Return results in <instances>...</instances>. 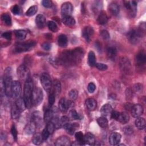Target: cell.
Masks as SVG:
<instances>
[{"mask_svg":"<svg viewBox=\"0 0 146 146\" xmlns=\"http://www.w3.org/2000/svg\"><path fill=\"white\" fill-rule=\"evenodd\" d=\"M127 38L129 42L135 44L139 43L140 38L142 36L138 29H132L127 33Z\"/></svg>","mask_w":146,"mask_h":146,"instance_id":"cell-5","label":"cell"},{"mask_svg":"<svg viewBox=\"0 0 146 146\" xmlns=\"http://www.w3.org/2000/svg\"><path fill=\"white\" fill-rule=\"evenodd\" d=\"M59 110L62 112H66L70 107V103L68 101L66 100V99L62 98H61L58 103Z\"/></svg>","mask_w":146,"mask_h":146,"instance_id":"cell-21","label":"cell"},{"mask_svg":"<svg viewBox=\"0 0 146 146\" xmlns=\"http://www.w3.org/2000/svg\"><path fill=\"white\" fill-rule=\"evenodd\" d=\"M121 136L117 132H112L109 137V143L112 145H116L120 142Z\"/></svg>","mask_w":146,"mask_h":146,"instance_id":"cell-13","label":"cell"},{"mask_svg":"<svg viewBox=\"0 0 146 146\" xmlns=\"http://www.w3.org/2000/svg\"><path fill=\"white\" fill-rule=\"evenodd\" d=\"M17 75L21 80H26L30 78V71L29 68L25 64H22L17 68Z\"/></svg>","mask_w":146,"mask_h":146,"instance_id":"cell-7","label":"cell"},{"mask_svg":"<svg viewBox=\"0 0 146 146\" xmlns=\"http://www.w3.org/2000/svg\"><path fill=\"white\" fill-rule=\"evenodd\" d=\"M43 98V94L42 90L39 87H35L33 89L32 94V103L33 105L37 106L39 105Z\"/></svg>","mask_w":146,"mask_h":146,"instance_id":"cell-4","label":"cell"},{"mask_svg":"<svg viewBox=\"0 0 146 146\" xmlns=\"http://www.w3.org/2000/svg\"><path fill=\"white\" fill-rule=\"evenodd\" d=\"M47 26L50 30L52 32H56L58 30V27L56 23L54 21H48L47 23Z\"/></svg>","mask_w":146,"mask_h":146,"instance_id":"cell-43","label":"cell"},{"mask_svg":"<svg viewBox=\"0 0 146 146\" xmlns=\"http://www.w3.org/2000/svg\"><path fill=\"white\" fill-rule=\"evenodd\" d=\"M55 145L56 146H68L71 144L70 139L67 136H62L56 139Z\"/></svg>","mask_w":146,"mask_h":146,"instance_id":"cell-17","label":"cell"},{"mask_svg":"<svg viewBox=\"0 0 146 146\" xmlns=\"http://www.w3.org/2000/svg\"><path fill=\"white\" fill-rule=\"evenodd\" d=\"M35 124L33 121H30L26 125L25 127V132L26 135H31L35 133V128H36Z\"/></svg>","mask_w":146,"mask_h":146,"instance_id":"cell-22","label":"cell"},{"mask_svg":"<svg viewBox=\"0 0 146 146\" xmlns=\"http://www.w3.org/2000/svg\"><path fill=\"white\" fill-rule=\"evenodd\" d=\"M43 138H42V134L39 133H35L32 139V141L33 143L35 145H40L43 141Z\"/></svg>","mask_w":146,"mask_h":146,"instance_id":"cell-40","label":"cell"},{"mask_svg":"<svg viewBox=\"0 0 146 146\" xmlns=\"http://www.w3.org/2000/svg\"><path fill=\"white\" fill-rule=\"evenodd\" d=\"M124 6L126 9L132 14H135L137 10V3L136 1H126L124 2Z\"/></svg>","mask_w":146,"mask_h":146,"instance_id":"cell-16","label":"cell"},{"mask_svg":"<svg viewBox=\"0 0 146 146\" xmlns=\"http://www.w3.org/2000/svg\"><path fill=\"white\" fill-rule=\"evenodd\" d=\"M69 116L71 119H72L74 120L80 119V116H79V115L78 113V112L75 110H71L70 111Z\"/></svg>","mask_w":146,"mask_h":146,"instance_id":"cell-44","label":"cell"},{"mask_svg":"<svg viewBox=\"0 0 146 146\" xmlns=\"http://www.w3.org/2000/svg\"><path fill=\"white\" fill-rule=\"evenodd\" d=\"M133 87H134V89H135V91H136V92H140V91H142V90H143V86L139 83L136 84Z\"/></svg>","mask_w":146,"mask_h":146,"instance_id":"cell-59","label":"cell"},{"mask_svg":"<svg viewBox=\"0 0 146 146\" xmlns=\"http://www.w3.org/2000/svg\"><path fill=\"white\" fill-rule=\"evenodd\" d=\"M76 141L80 145H85L84 141V135L81 131H78L75 134Z\"/></svg>","mask_w":146,"mask_h":146,"instance_id":"cell-32","label":"cell"},{"mask_svg":"<svg viewBox=\"0 0 146 146\" xmlns=\"http://www.w3.org/2000/svg\"><path fill=\"white\" fill-rule=\"evenodd\" d=\"M95 66L98 70H99L100 71H105V70H107V68H108V66L106 64L102 63H96Z\"/></svg>","mask_w":146,"mask_h":146,"instance_id":"cell-48","label":"cell"},{"mask_svg":"<svg viewBox=\"0 0 146 146\" xmlns=\"http://www.w3.org/2000/svg\"><path fill=\"white\" fill-rule=\"evenodd\" d=\"M1 19L2 22L7 26L11 25V18L10 14L8 13H3L1 15Z\"/></svg>","mask_w":146,"mask_h":146,"instance_id":"cell-39","label":"cell"},{"mask_svg":"<svg viewBox=\"0 0 146 146\" xmlns=\"http://www.w3.org/2000/svg\"><path fill=\"white\" fill-rule=\"evenodd\" d=\"M112 111V108L110 104H104L100 109V113L102 116L106 117L111 115Z\"/></svg>","mask_w":146,"mask_h":146,"instance_id":"cell-19","label":"cell"},{"mask_svg":"<svg viewBox=\"0 0 146 146\" xmlns=\"http://www.w3.org/2000/svg\"><path fill=\"white\" fill-rule=\"evenodd\" d=\"M119 66L123 72L126 74L131 73V65L130 61L127 57L123 56L120 58L119 61Z\"/></svg>","mask_w":146,"mask_h":146,"instance_id":"cell-8","label":"cell"},{"mask_svg":"<svg viewBox=\"0 0 146 146\" xmlns=\"http://www.w3.org/2000/svg\"><path fill=\"white\" fill-rule=\"evenodd\" d=\"M88 63L90 66H94L96 64L95 54L92 51H90L88 55Z\"/></svg>","mask_w":146,"mask_h":146,"instance_id":"cell-37","label":"cell"},{"mask_svg":"<svg viewBox=\"0 0 146 146\" xmlns=\"http://www.w3.org/2000/svg\"><path fill=\"white\" fill-rule=\"evenodd\" d=\"M54 116V112L52 110L47 109L44 112V121L46 123H48L51 121Z\"/></svg>","mask_w":146,"mask_h":146,"instance_id":"cell-36","label":"cell"},{"mask_svg":"<svg viewBox=\"0 0 146 146\" xmlns=\"http://www.w3.org/2000/svg\"><path fill=\"white\" fill-rule=\"evenodd\" d=\"M94 33V29L91 26L85 27L82 31V35L86 41L90 42Z\"/></svg>","mask_w":146,"mask_h":146,"instance_id":"cell-14","label":"cell"},{"mask_svg":"<svg viewBox=\"0 0 146 146\" xmlns=\"http://www.w3.org/2000/svg\"><path fill=\"white\" fill-rule=\"evenodd\" d=\"M67 38L64 34H60L58 38V43L60 47H64L67 44Z\"/></svg>","mask_w":146,"mask_h":146,"instance_id":"cell-34","label":"cell"},{"mask_svg":"<svg viewBox=\"0 0 146 146\" xmlns=\"http://www.w3.org/2000/svg\"><path fill=\"white\" fill-rule=\"evenodd\" d=\"M2 36L7 40H10L11 39L12 34L10 31H6V32H4L2 34Z\"/></svg>","mask_w":146,"mask_h":146,"instance_id":"cell-54","label":"cell"},{"mask_svg":"<svg viewBox=\"0 0 146 146\" xmlns=\"http://www.w3.org/2000/svg\"><path fill=\"white\" fill-rule=\"evenodd\" d=\"M131 115L134 117H138L141 115L143 113V108L142 106L139 104H135L132 106L131 110Z\"/></svg>","mask_w":146,"mask_h":146,"instance_id":"cell-12","label":"cell"},{"mask_svg":"<svg viewBox=\"0 0 146 146\" xmlns=\"http://www.w3.org/2000/svg\"><path fill=\"white\" fill-rule=\"evenodd\" d=\"M117 54V50L116 47L111 46L107 48V55L109 59L113 60L115 59Z\"/></svg>","mask_w":146,"mask_h":146,"instance_id":"cell-27","label":"cell"},{"mask_svg":"<svg viewBox=\"0 0 146 146\" xmlns=\"http://www.w3.org/2000/svg\"><path fill=\"white\" fill-rule=\"evenodd\" d=\"M43 49H44L46 51H48L51 48V44L50 43L48 42H44L41 45Z\"/></svg>","mask_w":146,"mask_h":146,"instance_id":"cell-56","label":"cell"},{"mask_svg":"<svg viewBox=\"0 0 146 146\" xmlns=\"http://www.w3.org/2000/svg\"><path fill=\"white\" fill-rule=\"evenodd\" d=\"M96 102L93 98H88L86 100V106L88 110L94 111L96 107Z\"/></svg>","mask_w":146,"mask_h":146,"instance_id":"cell-25","label":"cell"},{"mask_svg":"<svg viewBox=\"0 0 146 146\" xmlns=\"http://www.w3.org/2000/svg\"><path fill=\"white\" fill-rule=\"evenodd\" d=\"M40 83L44 90L49 92L52 87V82L50 76L47 73H43L40 76Z\"/></svg>","mask_w":146,"mask_h":146,"instance_id":"cell-6","label":"cell"},{"mask_svg":"<svg viewBox=\"0 0 146 146\" xmlns=\"http://www.w3.org/2000/svg\"><path fill=\"white\" fill-rule=\"evenodd\" d=\"M125 93H126L127 97L128 96V98H131L132 97V90L130 88H128L126 90Z\"/></svg>","mask_w":146,"mask_h":146,"instance_id":"cell-61","label":"cell"},{"mask_svg":"<svg viewBox=\"0 0 146 146\" xmlns=\"http://www.w3.org/2000/svg\"><path fill=\"white\" fill-rule=\"evenodd\" d=\"M100 36H102V38L104 40H108L110 38L109 33L108 32V31H107L106 30H102L100 33Z\"/></svg>","mask_w":146,"mask_h":146,"instance_id":"cell-47","label":"cell"},{"mask_svg":"<svg viewBox=\"0 0 146 146\" xmlns=\"http://www.w3.org/2000/svg\"><path fill=\"white\" fill-rule=\"evenodd\" d=\"M11 91L13 96L15 98H18L21 94L22 87L21 83L18 80H14L12 83Z\"/></svg>","mask_w":146,"mask_h":146,"instance_id":"cell-10","label":"cell"},{"mask_svg":"<svg viewBox=\"0 0 146 146\" xmlns=\"http://www.w3.org/2000/svg\"><path fill=\"white\" fill-rule=\"evenodd\" d=\"M3 83L5 88V94L8 97H12V76H11V69L10 67L7 68L4 71L3 78H2Z\"/></svg>","mask_w":146,"mask_h":146,"instance_id":"cell-2","label":"cell"},{"mask_svg":"<svg viewBox=\"0 0 146 146\" xmlns=\"http://www.w3.org/2000/svg\"><path fill=\"white\" fill-rule=\"evenodd\" d=\"M55 95L54 93L52 92L50 93L48 96V104L50 106H51L54 104V103L55 102Z\"/></svg>","mask_w":146,"mask_h":146,"instance_id":"cell-49","label":"cell"},{"mask_svg":"<svg viewBox=\"0 0 146 146\" xmlns=\"http://www.w3.org/2000/svg\"><path fill=\"white\" fill-rule=\"evenodd\" d=\"M35 23L39 29H43L46 26V20L43 14H38L35 18Z\"/></svg>","mask_w":146,"mask_h":146,"instance_id":"cell-20","label":"cell"},{"mask_svg":"<svg viewBox=\"0 0 146 146\" xmlns=\"http://www.w3.org/2000/svg\"><path fill=\"white\" fill-rule=\"evenodd\" d=\"M11 134L13 136V138L15 140H17V135H18V132H17V129H16V127L15 126L14 124H13L11 128Z\"/></svg>","mask_w":146,"mask_h":146,"instance_id":"cell-51","label":"cell"},{"mask_svg":"<svg viewBox=\"0 0 146 146\" xmlns=\"http://www.w3.org/2000/svg\"><path fill=\"white\" fill-rule=\"evenodd\" d=\"M108 10L112 15H116L119 13V6L116 3L111 2L108 5Z\"/></svg>","mask_w":146,"mask_h":146,"instance_id":"cell-26","label":"cell"},{"mask_svg":"<svg viewBox=\"0 0 146 146\" xmlns=\"http://www.w3.org/2000/svg\"><path fill=\"white\" fill-rule=\"evenodd\" d=\"M97 123L99 124V125L100 127L103 128H106L108 126V120L106 119V117H103V116L98 118L97 119Z\"/></svg>","mask_w":146,"mask_h":146,"instance_id":"cell-41","label":"cell"},{"mask_svg":"<svg viewBox=\"0 0 146 146\" xmlns=\"http://www.w3.org/2000/svg\"><path fill=\"white\" fill-rule=\"evenodd\" d=\"M36 42L34 40H29L27 42H18L15 44L14 51L17 53H20L30 50L35 46Z\"/></svg>","mask_w":146,"mask_h":146,"instance_id":"cell-3","label":"cell"},{"mask_svg":"<svg viewBox=\"0 0 146 146\" xmlns=\"http://www.w3.org/2000/svg\"><path fill=\"white\" fill-rule=\"evenodd\" d=\"M20 7L18 5H14L12 8H11V11L12 13L15 14V15H19L20 14Z\"/></svg>","mask_w":146,"mask_h":146,"instance_id":"cell-50","label":"cell"},{"mask_svg":"<svg viewBox=\"0 0 146 146\" xmlns=\"http://www.w3.org/2000/svg\"><path fill=\"white\" fill-rule=\"evenodd\" d=\"M146 61V56L144 51H139L135 56V62L138 66H142L145 64Z\"/></svg>","mask_w":146,"mask_h":146,"instance_id":"cell-15","label":"cell"},{"mask_svg":"<svg viewBox=\"0 0 146 146\" xmlns=\"http://www.w3.org/2000/svg\"><path fill=\"white\" fill-rule=\"evenodd\" d=\"M6 139V135L5 132H2L1 133V140H5Z\"/></svg>","mask_w":146,"mask_h":146,"instance_id":"cell-62","label":"cell"},{"mask_svg":"<svg viewBox=\"0 0 146 146\" xmlns=\"http://www.w3.org/2000/svg\"><path fill=\"white\" fill-rule=\"evenodd\" d=\"M15 103L21 112L23 111L26 108V106L25 100L23 99H22L21 98H18Z\"/></svg>","mask_w":146,"mask_h":146,"instance_id":"cell-35","label":"cell"},{"mask_svg":"<svg viewBox=\"0 0 146 146\" xmlns=\"http://www.w3.org/2000/svg\"><path fill=\"white\" fill-rule=\"evenodd\" d=\"M42 5L46 8H50L52 5V1L50 0H43L42 1Z\"/></svg>","mask_w":146,"mask_h":146,"instance_id":"cell-52","label":"cell"},{"mask_svg":"<svg viewBox=\"0 0 146 146\" xmlns=\"http://www.w3.org/2000/svg\"><path fill=\"white\" fill-rule=\"evenodd\" d=\"M21 112L18 109V108L17 107L15 103H14L11 106V111L12 118L14 119H16L18 118L20 115Z\"/></svg>","mask_w":146,"mask_h":146,"instance_id":"cell-33","label":"cell"},{"mask_svg":"<svg viewBox=\"0 0 146 146\" xmlns=\"http://www.w3.org/2000/svg\"><path fill=\"white\" fill-rule=\"evenodd\" d=\"M63 127L68 134L72 135L74 133L75 130L79 127V125L76 123H74L73 124L67 123L64 125H63Z\"/></svg>","mask_w":146,"mask_h":146,"instance_id":"cell-18","label":"cell"},{"mask_svg":"<svg viewBox=\"0 0 146 146\" xmlns=\"http://www.w3.org/2000/svg\"><path fill=\"white\" fill-rule=\"evenodd\" d=\"M73 11V6L70 2H66L62 4L61 6V14L62 17L71 16Z\"/></svg>","mask_w":146,"mask_h":146,"instance_id":"cell-9","label":"cell"},{"mask_svg":"<svg viewBox=\"0 0 146 146\" xmlns=\"http://www.w3.org/2000/svg\"><path fill=\"white\" fill-rule=\"evenodd\" d=\"M14 34L17 38L19 40H23L27 35V31L24 30H17L14 31Z\"/></svg>","mask_w":146,"mask_h":146,"instance_id":"cell-38","label":"cell"},{"mask_svg":"<svg viewBox=\"0 0 146 146\" xmlns=\"http://www.w3.org/2000/svg\"><path fill=\"white\" fill-rule=\"evenodd\" d=\"M129 119V117L128 114L125 112H119L117 120L119 121L121 124H125L128 122Z\"/></svg>","mask_w":146,"mask_h":146,"instance_id":"cell-28","label":"cell"},{"mask_svg":"<svg viewBox=\"0 0 146 146\" xmlns=\"http://www.w3.org/2000/svg\"><path fill=\"white\" fill-rule=\"evenodd\" d=\"M62 22L65 25L67 26H71L75 24V20L71 16L63 17L62 18Z\"/></svg>","mask_w":146,"mask_h":146,"instance_id":"cell-31","label":"cell"},{"mask_svg":"<svg viewBox=\"0 0 146 146\" xmlns=\"http://www.w3.org/2000/svg\"><path fill=\"white\" fill-rule=\"evenodd\" d=\"M68 120H69V118L67 116H63L60 119L61 125H64L66 123H68Z\"/></svg>","mask_w":146,"mask_h":146,"instance_id":"cell-57","label":"cell"},{"mask_svg":"<svg viewBox=\"0 0 146 146\" xmlns=\"http://www.w3.org/2000/svg\"><path fill=\"white\" fill-rule=\"evenodd\" d=\"M78 95V91L75 89L71 90L68 93V96L72 100H75L77 98Z\"/></svg>","mask_w":146,"mask_h":146,"instance_id":"cell-46","label":"cell"},{"mask_svg":"<svg viewBox=\"0 0 146 146\" xmlns=\"http://www.w3.org/2000/svg\"><path fill=\"white\" fill-rule=\"evenodd\" d=\"M32 121L35 124L36 126L40 128L43 125V120L39 111H34L32 114Z\"/></svg>","mask_w":146,"mask_h":146,"instance_id":"cell-11","label":"cell"},{"mask_svg":"<svg viewBox=\"0 0 146 146\" xmlns=\"http://www.w3.org/2000/svg\"><path fill=\"white\" fill-rule=\"evenodd\" d=\"M84 141L86 144L90 145H95L96 140L94 135L90 132H87L84 135Z\"/></svg>","mask_w":146,"mask_h":146,"instance_id":"cell-23","label":"cell"},{"mask_svg":"<svg viewBox=\"0 0 146 146\" xmlns=\"http://www.w3.org/2000/svg\"><path fill=\"white\" fill-rule=\"evenodd\" d=\"M108 19V17H107L106 13L104 11H100V13L99 14L98 18H97L98 22L100 25H104L107 23Z\"/></svg>","mask_w":146,"mask_h":146,"instance_id":"cell-24","label":"cell"},{"mask_svg":"<svg viewBox=\"0 0 146 146\" xmlns=\"http://www.w3.org/2000/svg\"><path fill=\"white\" fill-rule=\"evenodd\" d=\"M38 11V7L36 5H33L29 8L26 12V15L28 17H31L35 15Z\"/></svg>","mask_w":146,"mask_h":146,"instance_id":"cell-42","label":"cell"},{"mask_svg":"<svg viewBox=\"0 0 146 146\" xmlns=\"http://www.w3.org/2000/svg\"><path fill=\"white\" fill-rule=\"evenodd\" d=\"M135 120V125L139 129H143L145 127V120L143 117H138Z\"/></svg>","mask_w":146,"mask_h":146,"instance_id":"cell-30","label":"cell"},{"mask_svg":"<svg viewBox=\"0 0 146 146\" xmlns=\"http://www.w3.org/2000/svg\"><path fill=\"white\" fill-rule=\"evenodd\" d=\"M53 89H54V93L56 96H58L61 91V84L60 82L55 79L53 82Z\"/></svg>","mask_w":146,"mask_h":146,"instance_id":"cell-29","label":"cell"},{"mask_svg":"<svg viewBox=\"0 0 146 146\" xmlns=\"http://www.w3.org/2000/svg\"><path fill=\"white\" fill-rule=\"evenodd\" d=\"M49 135H50V133L48 132L47 129L44 128L42 131V136L43 140H46L48 139V137L49 136Z\"/></svg>","mask_w":146,"mask_h":146,"instance_id":"cell-55","label":"cell"},{"mask_svg":"<svg viewBox=\"0 0 146 146\" xmlns=\"http://www.w3.org/2000/svg\"><path fill=\"white\" fill-rule=\"evenodd\" d=\"M95 89H96V86L94 83L91 82L88 84L87 90L90 93H93L95 91Z\"/></svg>","mask_w":146,"mask_h":146,"instance_id":"cell-53","label":"cell"},{"mask_svg":"<svg viewBox=\"0 0 146 146\" xmlns=\"http://www.w3.org/2000/svg\"><path fill=\"white\" fill-rule=\"evenodd\" d=\"M119 114V112H117L116 111H113L112 110V111L111 112V117L113 119H115V120H117Z\"/></svg>","mask_w":146,"mask_h":146,"instance_id":"cell-58","label":"cell"},{"mask_svg":"<svg viewBox=\"0 0 146 146\" xmlns=\"http://www.w3.org/2000/svg\"><path fill=\"white\" fill-rule=\"evenodd\" d=\"M123 131H124V133L127 134V135L128 134H131V133H132V129L131 127H129V126H127V127H124V129H123Z\"/></svg>","mask_w":146,"mask_h":146,"instance_id":"cell-60","label":"cell"},{"mask_svg":"<svg viewBox=\"0 0 146 146\" xmlns=\"http://www.w3.org/2000/svg\"><path fill=\"white\" fill-rule=\"evenodd\" d=\"M34 89L33 83L30 78L27 79L25 83L23 88V99L26 103V108H30L32 103V94Z\"/></svg>","mask_w":146,"mask_h":146,"instance_id":"cell-1","label":"cell"},{"mask_svg":"<svg viewBox=\"0 0 146 146\" xmlns=\"http://www.w3.org/2000/svg\"><path fill=\"white\" fill-rule=\"evenodd\" d=\"M46 128L47 129L48 132L50 133V134H52L55 131V127L52 121H50L47 123V126Z\"/></svg>","mask_w":146,"mask_h":146,"instance_id":"cell-45","label":"cell"}]
</instances>
